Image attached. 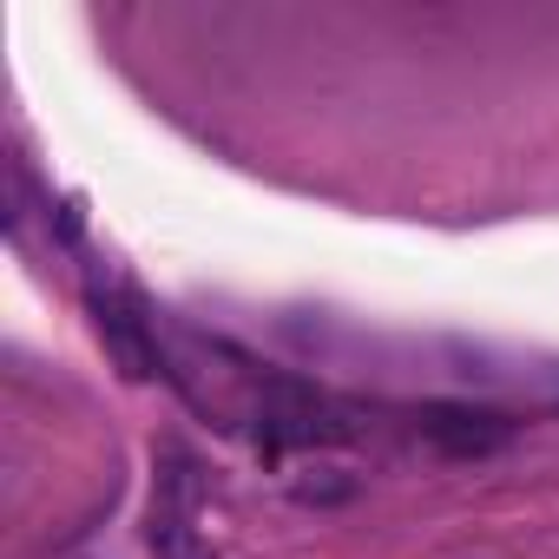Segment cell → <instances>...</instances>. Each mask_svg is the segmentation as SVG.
Returning <instances> with one entry per match:
<instances>
[{
    "label": "cell",
    "mask_w": 559,
    "mask_h": 559,
    "mask_svg": "<svg viewBox=\"0 0 559 559\" xmlns=\"http://www.w3.org/2000/svg\"><path fill=\"white\" fill-rule=\"evenodd\" d=\"M99 336H106V349L119 356V369H126L132 382H145V376L158 369V349H152V336H145V323H139L132 304H106V297H99Z\"/></svg>",
    "instance_id": "3957f363"
},
{
    "label": "cell",
    "mask_w": 559,
    "mask_h": 559,
    "mask_svg": "<svg viewBox=\"0 0 559 559\" xmlns=\"http://www.w3.org/2000/svg\"><path fill=\"white\" fill-rule=\"evenodd\" d=\"M421 435L441 441L448 454H487L507 441V421L500 415H480V408H428L421 415Z\"/></svg>",
    "instance_id": "7a4b0ae2"
},
{
    "label": "cell",
    "mask_w": 559,
    "mask_h": 559,
    "mask_svg": "<svg viewBox=\"0 0 559 559\" xmlns=\"http://www.w3.org/2000/svg\"><path fill=\"white\" fill-rule=\"evenodd\" d=\"M323 435H336L323 395H310L304 382H270L263 389V441L270 448H284V441H323Z\"/></svg>",
    "instance_id": "6da1fadb"
}]
</instances>
